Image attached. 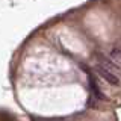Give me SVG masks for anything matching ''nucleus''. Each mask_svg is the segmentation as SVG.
Instances as JSON below:
<instances>
[{
	"label": "nucleus",
	"mask_w": 121,
	"mask_h": 121,
	"mask_svg": "<svg viewBox=\"0 0 121 121\" xmlns=\"http://www.w3.org/2000/svg\"><path fill=\"white\" fill-rule=\"evenodd\" d=\"M95 68H97L98 74H100L109 85H118L120 83V79H118V76H117L115 71L109 70V68H106L104 65H100V64H95Z\"/></svg>",
	"instance_id": "1"
},
{
	"label": "nucleus",
	"mask_w": 121,
	"mask_h": 121,
	"mask_svg": "<svg viewBox=\"0 0 121 121\" xmlns=\"http://www.w3.org/2000/svg\"><path fill=\"white\" fill-rule=\"evenodd\" d=\"M111 58L115 60L117 64L121 65V50H120V48H113V50L111 52Z\"/></svg>",
	"instance_id": "2"
}]
</instances>
